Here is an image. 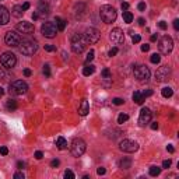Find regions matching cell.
<instances>
[{
    "instance_id": "cell-11",
    "label": "cell",
    "mask_w": 179,
    "mask_h": 179,
    "mask_svg": "<svg viewBox=\"0 0 179 179\" xmlns=\"http://www.w3.org/2000/svg\"><path fill=\"white\" fill-rule=\"evenodd\" d=\"M119 148H120L122 151H125V153H136L137 150H138V144H137L136 141H133V140L125 138V140L120 141Z\"/></svg>"
},
{
    "instance_id": "cell-60",
    "label": "cell",
    "mask_w": 179,
    "mask_h": 179,
    "mask_svg": "<svg viewBox=\"0 0 179 179\" xmlns=\"http://www.w3.org/2000/svg\"><path fill=\"white\" fill-rule=\"evenodd\" d=\"M157 38H158V35H155V34H153V35H151V38H150V39H151V41H153V42H154V41H157Z\"/></svg>"
},
{
    "instance_id": "cell-5",
    "label": "cell",
    "mask_w": 179,
    "mask_h": 179,
    "mask_svg": "<svg viewBox=\"0 0 179 179\" xmlns=\"http://www.w3.org/2000/svg\"><path fill=\"white\" fill-rule=\"evenodd\" d=\"M85 148H87V144L83 138H73L72 146H70V151L74 157H81L85 153Z\"/></svg>"
},
{
    "instance_id": "cell-20",
    "label": "cell",
    "mask_w": 179,
    "mask_h": 179,
    "mask_svg": "<svg viewBox=\"0 0 179 179\" xmlns=\"http://www.w3.org/2000/svg\"><path fill=\"white\" fill-rule=\"evenodd\" d=\"M133 101L136 102L137 105H143V102H144V97H143L141 93L134 91V94H133Z\"/></svg>"
},
{
    "instance_id": "cell-50",
    "label": "cell",
    "mask_w": 179,
    "mask_h": 179,
    "mask_svg": "<svg viewBox=\"0 0 179 179\" xmlns=\"http://www.w3.org/2000/svg\"><path fill=\"white\" fill-rule=\"evenodd\" d=\"M35 158H36V159H42L43 154L41 153V151H36V153H35Z\"/></svg>"
},
{
    "instance_id": "cell-18",
    "label": "cell",
    "mask_w": 179,
    "mask_h": 179,
    "mask_svg": "<svg viewBox=\"0 0 179 179\" xmlns=\"http://www.w3.org/2000/svg\"><path fill=\"white\" fill-rule=\"evenodd\" d=\"M88 112H90V104H88V101L87 99H81L80 106H78V113L81 116H85Z\"/></svg>"
},
{
    "instance_id": "cell-10",
    "label": "cell",
    "mask_w": 179,
    "mask_h": 179,
    "mask_svg": "<svg viewBox=\"0 0 179 179\" xmlns=\"http://www.w3.org/2000/svg\"><path fill=\"white\" fill-rule=\"evenodd\" d=\"M169 77H171V69L168 66H161V67L157 69V72H155V81L164 83V81H168Z\"/></svg>"
},
{
    "instance_id": "cell-43",
    "label": "cell",
    "mask_w": 179,
    "mask_h": 179,
    "mask_svg": "<svg viewBox=\"0 0 179 179\" xmlns=\"http://www.w3.org/2000/svg\"><path fill=\"white\" fill-rule=\"evenodd\" d=\"M158 27H159L161 30H167V22H165V21H159V22H158Z\"/></svg>"
},
{
    "instance_id": "cell-36",
    "label": "cell",
    "mask_w": 179,
    "mask_h": 179,
    "mask_svg": "<svg viewBox=\"0 0 179 179\" xmlns=\"http://www.w3.org/2000/svg\"><path fill=\"white\" fill-rule=\"evenodd\" d=\"M43 74L46 76V77H49L51 76V67L46 64V66H43Z\"/></svg>"
},
{
    "instance_id": "cell-37",
    "label": "cell",
    "mask_w": 179,
    "mask_h": 179,
    "mask_svg": "<svg viewBox=\"0 0 179 179\" xmlns=\"http://www.w3.org/2000/svg\"><path fill=\"white\" fill-rule=\"evenodd\" d=\"M132 41H133V43H138L140 41H141V36H140V35H133Z\"/></svg>"
},
{
    "instance_id": "cell-39",
    "label": "cell",
    "mask_w": 179,
    "mask_h": 179,
    "mask_svg": "<svg viewBox=\"0 0 179 179\" xmlns=\"http://www.w3.org/2000/svg\"><path fill=\"white\" fill-rule=\"evenodd\" d=\"M0 154H1V155H7V154H9L7 147H0Z\"/></svg>"
},
{
    "instance_id": "cell-21",
    "label": "cell",
    "mask_w": 179,
    "mask_h": 179,
    "mask_svg": "<svg viewBox=\"0 0 179 179\" xmlns=\"http://www.w3.org/2000/svg\"><path fill=\"white\" fill-rule=\"evenodd\" d=\"M130 167H132V159L130 158H123L119 162V168H122V169H129Z\"/></svg>"
},
{
    "instance_id": "cell-4",
    "label": "cell",
    "mask_w": 179,
    "mask_h": 179,
    "mask_svg": "<svg viewBox=\"0 0 179 179\" xmlns=\"http://www.w3.org/2000/svg\"><path fill=\"white\" fill-rule=\"evenodd\" d=\"M133 73H134V77H136L140 83H146V81H148V80H150V76H151L150 69H148L147 66H144V64H138V66H136L134 70H133Z\"/></svg>"
},
{
    "instance_id": "cell-30",
    "label": "cell",
    "mask_w": 179,
    "mask_h": 179,
    "mask_svg": "<svg viewBox=\"0 0 179 179\" xmlns=\"http://www.w3.org/2000/svg\"><path fill=\"white\" fill-rule=\"evenodd\" d=\"M150 60H151V63H154V64H158V63H159V60H161V56H159L158 53H154V55H151V57H150Z\"/></svg>"
},
{
    "instance_id": "cell-8",
    "label": "cell",
    "mask_w": 179,
    "mask_h": 179,
    "mask_svg": "<svg viewBox=\"0 0 179 179\" xmlns=\"http://www.w3.org/2000/svg\"><path fill=\"white\" fill-rule=\"evenodd\" d=\"M0 63L3 67H6V69H13L16 63H17V57H16V55L11 52H4L1 56H0Z\"/></svg>"
},
{
    "instance_id": "cell-19",
    "label": "cell",
    "mask_w": 179,
    "mask_h": 179,
    "mask_svg": "<svg viewBox=\"0 0 179 179\" xmlns=\"http://www.w3.org/2000/svg\"><path fill=\"white\" fill-rule=\"evenodd\" d=\"M38 11L42 14V16H48L49 14V6H48V3H43V1H39V4H38ZM38 13V14H39Z\"/></svg>"
},
{
    "instance_id": "cell-9",
    "label": "cell",
    "mask_w": 179,
    "mask_h": 179,
    "mask_svg": "<svg viewBox=\"0 0 179 179\" xmlns=\"http://www.w3.org/2000/svg\"><path fill=\"white\" fill-rule=\"evenodd\" d=\"M41 32H42L43 36H46V38H55L56 34H57V27H56L55 22L46 21V22H43L42 24Z\"/></svg>"
},
{
    "instance_id": "cell-48",
    "label": "cell",
    "mask_w": 179,
    "mask_h": 179,
    "mask_svg": "<svg viewBox=\"0 0 179 179\" xmlns=\"http://www.w3.org/2000/svg\"><path fill=\"white\" fill-rule=\"evenodd\" d=\"M141 51H143V52H148V51H150V45H147V43L141 45Z\"/></svg>"
},
{
    "instance_id": "cell-12",
    "label": "cell",
    "mask_w": 179,
    "mask_h": 179,
    "mask_svg": "<svg viewBox=\"0 0 179 179\" xmlns=\"http://www.w3.org/2000/svg\"><path fill=\"white\" fill-rule=\"evenodd\" d=\"M20 41H21L20 35H18L17 32H14V31H9L7 34H6V36H4V42L7 43L9 46H11V48L18 46Z\"/></svg>"
},
{
    "instance_id": "cell-32",
    "label": "cell",
    "mask_w": 179,
    "mask_h": 179,
    "mask_svg": "<svg viewBox=\"0 0 179 179\" xmlns=\"http://www.w3.org/2000/svg\"><path fill=\"white\" fill-rule=\"evenodd\" d=\"M9 74L6 73V67H0V80H7Z\"/></svg>"
},
{
    "instance_id": "cell-15",
    "label": "cell",
    "mask_w": 179,
    "mask_h": 179,
    "mask_svg": "<svg viewBox=\"0 0 179 179\" xmlns=\"http://www.w3.org/2000/svg\"><path fill=\"white\" fill-rule=\"evenodd\" d=\"M151 111L148 109V108H143L141 111H140V116H138V125L140 126H146L147 123H150V120H151Z\"/></svg>"
},
{
    "instance_id": "cell-41",
    "label": "cell",
    "mask_w": 179,
    "mask_h": 179,
    "mask_svg": "<svg viewBox=\"0 0 179 179\" xmlns=\"http://www.w3.org/2000/svg\"><path fill=\"white\" fill-rule=\"evenodd\" d=\"M141 94H143L144 98H146V97H150V95H153V90H146V91H143Z\"/></svg>"
},
{
    "instance_id": "cell-16",
    "label": "cell",
    "mask_w": 179,
    "mask_h": 179,
    "mask_svg": "<svg viewBox=\"0 0 179 179\" xmlns=\"http://www.w3.org/2000/svg\"><path fill=\"white\" fill-rule=\"evenodd\" d=\"M17 31H20L21 34H32L34 32V25L28 21H22L17 24Z\"/></svg>"
},
{
    "instance_id": "cell-53",
    "label": "cell",
    "mask_w": 179,
    "mask_h": 179,
    "mask_svg": "<svg viewBox=\"0 0 179 179\" xmlns=\"http://www.w3.org/2000/svg\"><path fill=\"white\" fill-rule=\"evenodd\" d=\"M127 9H129V3L123 1V3H122V10H127Z\"/></svg>"
},
{
    "instance_id": "cell-52",
    "label": "cell",
    "mask_w": 179,
    "mask_h": 179,
    "mask_svg": "<svg viewBox=\"0 0 179 179\" xmlns=\"http://www.w3.org/2000/svg\"><path fill=\"white\" fill-rule=\"evenodd\" d=\"M17 167H18L20 169H22L24 167H25V162H22V161H18V162H17Z\"/></svg>"
},
{
    "instance_id": "cell-14",
    "label": "cell",
    "mask_w": 179,
    "mask_h": 179,
    "mask_svg": "<svg viewBox=\"0 0 179 179\" xmlns=\"http://www.w3.org/2000/svg\"><path fill=\"white\" fill-rule=\"evenodd\" d=\"M84 36H85V39L88 41V43H97L98 39H99V36H101V34H99V31H98L97 28L90 27V28L85 30Z\"/></svg>"
},
{
    "instance_id": "cell-59",
    "label": "cell",
    "mask_w": 179,
    "mask_h": 179,
    "mask_svg": "<svg viewBox=\"0 0 179 179\" xmlns=\"http://www.w3.org/2000/svg\"><path fill=\"white\" fill-rule=\"evenodd\" d=\"M144 24H146V21H144V18H138V25H141V27H143Z\"/></svg>"
},
{
    "instance_id": "cell-17",
    "label": "cell",
    "mask_w": 179,
    "mask_h": 179,
    "mask_svg": "<svg viewBox=\"0 0 179 179\" xmlns=\"http://www.w3.org/2000/svg\"><path fill=\"white\" fill-rule=\"evenodd\" d=\"M10 20V13L6 7L0 6V25H6Z\"/></svg>"
},
{
    "instance_id": "cell-3",
    "label": "cell",
    "mask_w": 179,
    "mask_h": 179,
    "mask_svg": "<svg viewBox=\"0 0 179 179\" xmlns=\"http://www.w3.org/2000/svg\"><path fill=\"white\" fill-rule=\"evenodd\" d=\"M99 16H101L102 21L105 22V24H112V22H115L116 17H118V13H116V10L112 6L104 4L99 9Z\"/></svg>"
},
{
    "instance_id": "cell-44",
    "label": "cell",
    "mask_w": 179,
    "mask_h": 179,
    "mask_svg": "<svg viewBox=\"0 0 179 179\" xmlns=\"http://www.w3.org/2000/svg\"><path fill=\"white\" fill-rule=\"evenodd\" d=\"M59 164H60L59 159H53L52 162H51V167H52V168H56V167H59Z\"/></svg>"
},
{
    "instance_id": "cell-1",
    "label": "cell",
    "mask_w": 179,
    "mask_h": 179,
    "mask_svg": "<svg viewBox=\"0 0 179 179\" xmlns=\"http://www.w3.org/2000/svg\"><path fill=\"white\" fill-rule=\"evenodd\" d=\"M72 51L74 53H83L87 49V46H88V41L85 39L84 35H81V34H74L73 36H72Z\"/></svg>"
},
{
    "instance_id": "cell-38",
    "label": "cell",
    "mask_w": 179,
    "mask_h": 179,
    "mask_svg": "<svg viewBox=\"0 0 179 179\" xmlns=\"http://www.w3.org/2000/svg\"><path fill=\"white\" fill-rule=\"evenodd\" d=\"M112 102H113V104H115V105H122V104H123V102H125V101H123V99H122V98H115V99H113V101H112Z\"/></svg>"
},
{
    "instance_id": "cell-49",
    "label": "cell",
    "mask_w": 179,
    "mask_h": 179,
    "mask_svg": "<svg viewBox=\"0 0 179 179\" xmlns=\"http://www.w3.org/2000/svg\"><path fill=\"white\" fill-rule=\"evenodd\" d=\"M105 172H106V169H105V168H102V167H101V168H98V169H97V174H98V175H104Z\"/></svg>"
},
{
    "instance_id": "cell-28",
    "label": "cell",
    "mask_w": 179,
    "mask_h": 179,
    "mask_svg": "<svg viewBox=\"0 0 179 179\" xmlns=\"http://www.w3.org/2000/svg\"><path fill=\"white\" fill-rule=\"evenodd\" d=\"M6 108H7L9 111H14V109L17 108V102H16L14 99H11V98H10V99L6 102Z\"/></svg>"
},
{
    "instance_id": "cell-34",
    "label": "cell",
    "mask_w": 179,
    "mask_h": 179,
    "mask_svg": "<svg viewBox=\"0 0 179 179\" xmlns=\"http://www.w3.org/2000/svg\"><path fill=\"white\" fill-rule=\"evenodd\" d=\"M93 59H94V51H93V49H90V52H88L87 57H85V63H90Z\"/></svg>"
},
{
    "instance_id": "cell-2",
    "label": "cell",
    "mask_w": 179,
    "mask_h": 179,
    "mask_svg": "<svg viewBox=\"0 0 179 179\" xmlns=\"http://www.w3.org/2000/svg\"><path fill=\"white\" fill-rule=\"evenodd\" d=\"M17 48L20 49V52H21L22 55L31 56L34 53H36V51H38V43H36V41H32V39L25 38V39H21V41H20Z\"/></svg>"
},
{
    "instance_id": "cell-35",
    "label": "cell",
    "mask_w": 179,
    "mask_h": 179,
    "mask_svg": "<svg viewBox=\"0 0 179 179\" xmlns=\"http://www.w3.org/2000/svg\"><path fill=\"white\" fill-rule=\"evenodd\" d=\"M64 178L66 179H74V174L70 171V169H67V171L64 172Z\"/></svg>"
},
{
    "instance_id": "cell-31",
    "label": "cell",
    "mask_w": 179,
    "mask_h": 179,
    "mask_svg": "<svg viewBox=\"0 0 179 179\" xmlns=\"http://www.w3.org/2000/svg\"><path fill=\"white\" fill-rule=\"evenodd\" d=\"M127 119H129V115H126V113H120V115L118 116V123H125Z\"/></svg>"
},
{
    "instance_id": "cell-54",
    "label": "cell",
    "mask_w": 179,
    "mask_h": 179,
    "mask_svg": "<svg viewBox=\"0 0 179 179\" xmlns=\"http://www.w3.org/2000/svg\"><path fill=\"white\" fill-rule=\"evenodd\" d=\"M174 28H175L176 31L179 30V20H175V21H174Z\"/></svg>"
},
{
    "instance_id": "cell-6",
    "label": "cell",
    "mask_w": 179,
    "mask_h": 179,
    "mask_svg": "<svg viewBox=\"0 0 179 179\" xmlns=\"http://www.w3.org/2000/svg\"><path fill=\"white\" fill-rule=\"evenodd\" d=\"M158 48H159V52L164 53V55L171 53L172 49H174V41H172V38L168 36V35H164L159 39V42H158Z\"/></svg>"
},
{
    "instance_id": "cell-61",
    "label": "cell",
    "mask_w": 179,
    "mask_h": 179,
    "mask_svg": "<svg viewBox=\"0 0 179 179\" xmlns=\"http://www.w3.org/2000/svg\"><path fill=\"white\" fill-rule=\"evenodd\" d=\"M4 94V90H3V88H1V87H0V97H1V95Z\"/></svg>"
},
{
    "instance_id": "cell-23",
    "label": "cell",
    "mask_w": 179,
    "mask_h": 179,
    "mask_svg": "<svg viewBox=\"0 0 179 179\" xmlns=\"http://www.w3.org/2000/svg\"><path fill=\"white\" fill-rule=\"evenodd\" d=\"M56 146L59 150H64V148H67V141H66V138L64 137H57V140H56Z\"/></svg>"
},
{
    "instance_id": "cell-13",
    "label": "cell",
    "mask_w": 179,
    "mask_h": 179,
    "mask_svg": "<svg viewBox=\"0 0 179 179\" xmlns=\"http://www.w3.org/2000/svg\"><path fill=\"white\" fill-rule=\"evenodd\" d=\"M109 39L113 43H116V45H120L125 41V34H123V31L120 28H113L112 31L109 32Z\"/></svg>"
},
{
    "instance_id": "cell-42",
    "label": "cell",
    "mask_w": 179,
    "mask_h": 179,
    "mask_svg": "<svg viewBox=\"0 0 179 179\" xmlns=\"http://www.w3.org/2000/svg\"><path fill=\"white\" fill-rule=\"evenodd\" d=\"M162 167H164V168H167V169H168L169 167H171V159H165V161L162 162Z\"/></svg>"
},
{
    "instance_id": "cell-47",
    "label": "cell",
    "mask_w": 179,
    "mask_h": 179,
    "mask_svg": "<svg viewBox=\"0 0 179 179\" xmlns=\"http://www.w3.org/2000/svg\"><path fill=\"white\" fill-rule=\"evenodd\" d=\"M45 51H48V52H53V51H55V46H52V45H45Z\"/></svg>"
},
{
    "instance_id": "cell-24",
    "label": "cell",
    "mask_w": 179,
    "mask_h": 179,
    "mask_svg": "<svg viewBox=\"0 0 179 179\" xmlns=\"http://www.w3.org/2000/svg\"><path fill=\"white\" fill-rule=\"evenodd\" d=\"M56 27H57V31H64L66 28V21L60 17H56Z\"/></svg>"
},
{
    "instance_id": "cell-25",
    "label": "cell",
    "mask_w": 179,
    "mask_h": 179,
    "mask_svg": "<svg viewBox=\"0 0 179 179\" xmlns=\"http://www.w3.org/2000/svg\"><path fill=\"white\" fill-rule=\"evenodd\" d=\"M161 94H162V97H165V98H171L172 94H174V91H172L171 87H164L162 91H161Z\"/></svg>"
},
{
    "instance_id": "cell-7",
    "label": "cell",
    "mask_w": 179,
    "mask_h": 179,
    "mask_svg": "<svg viewBox=\"0 0 179 179\" xmlns=\"http://www.w3.org/2000/svg\"><path fill=\"white\" fill-rule=\"evenodd\" d=\"M28 91V85L22 80H16L10 83V93L14 95H22Z\"/></svg>"
},
{
    "instance_id": "cell-57",
    "label": "cell",
    "mask_w": 179,
    "mask_h": 179,
    "mask_svg": "<svg viewBox=\"0 0 179 179\" xmlns=\"http://www.w3.org/2000/svg\"><path fill=\"white\" fill-rule=\"evenodd\" d=\"M167 150H168V153H174V151H175V148H174V146H171V144H169L168 147H167Z\"/></svg>"
},
{
    "instance_id": "cell-29",
    "label": "cell",
    "mask_w": 179,
    "mask_h": 179,
    "mask_svg": "<svg viewBox=\"0 0 179 179\" xmlns=\"http://www.w3.org/2000/svg\"><path fill=\"white\" fill-rule=\"evenodd\" d=\"M159 172H161V168H158V167H151L150 168V175L151 176H158Z\"/></svg>"
},
{
    "instance_id": "cell-26",
    "label": "cell",
    "mask_w": 179,
    "mask_h": 179,
    "mask_svg": "<svg viewBox=\"0 0 179 179\" xmlns=\"http://www.w3.org/2000/svg\"><path fill=\"white\" fill-rule=\"evenodd\" d=\"M94 72H95V66H93V64L85 66L84 69H83V74H84V76H91Z\"/></svg>"
},
{
    "instance_id": "cell-46",
    "label": "cell",
    "mask_w": 179,
    "mask_h": 179,
    "mask_svg": "<svg viewBox=\"0 0 179 179\" xmlns=\"http://www.w3.org/2000/svg\"><path fill=\"white\" fill-rule=\"evenodd\" d=\"M137 7H138V10H140V11H144V10H146V3H143V1H141V3H138V6H137Z\"/></svg>"
},
{
    "instance_id": "cell-51",
    "label": "cell",
    "mask_w": 179,
    "mask_h": 179,
    "mask_svg": "<svg viewBox=\"0 0 179 179\" xmlns=\"http://www.w3.org/2000/svg\"><path fill=\"white\" fill-rule=\"evenodd\" d=\"M21 7H22V10H24V11H25V10H28V9H30V3H28V1H25V3L22 4Z\"/></svg>"
},
{
    "instance_id": "cell-40",
    "label": "cell",
    "mask_w": 179,
    "mask_h": 179,
    "mask_svg": "<svg viewBox=\"0 0 179 179\" xmlns=\"http://www.w3.org/2000/svg\"><path fill=\"white\" fill-rule=\"evenodd\" d=\"M118 52H119V51H118V48H112V49L109 51V53H108V55H109V56L112 57V56H115V55H116Z\"/></svg>"
},
{
    "instance_id": "cell-58",
    "label": "cell",
    "mask_w": 179,
    "mask_h": 179,
    "mask_svg": "<svg viewBox=\"0 0 179 179\" xmlns=\"http://www.w3.org/2000/svg\"><path fill=\"white\" fill-rule=\"evenodd\" d=\"M38 18H39V14H38V13H34V14H32V20H38Z\"/></svg>"
},
{
    "instance_id": "cell-33",
    "label": "cell",
    "mask_w": 179,
    "mask_h": 179,
    "mask_svg": "<svg viewBox=\"0 0 179 179\" xmlns=\"http://www.w3.org/2000/svg\"><path fill=\"white\" fill-rule=\"evenodd\" d=\"M101 74H102V77H104L105 80H109V78H112V76H111V72H109V69H104V70L101 72Z\"/></svg>"
},
{
    "instance_id": "cell-56",
    "label": "cell",
    "mask_w": 179,
    "mask_h": 179,
    "mask_svg": "<svg viewBox=\"0 0 179 179\" xmlns=\"http://www.w3.org/2000/svg\"><path fill=\"white\" fill-rule=\"evenodd\" d=\"M151 129H153V130H157V129H158V123H157V122L151 123Z\"/></svg>"
},
{
    "instance_id": "cell-22",
    "label": "cell",
    "mask_w": 179,
    "mask_h": 179,
    "mask_svg": "<svg viewBox=\"0 0 179 179\" xmlns=\"http://www.w3.org/2000/svg\"><path fill=\"white\" fill-rule=\"evenodd\" d=\"M11 14H13L14 17L20 18V17H22V14H24V10H22L21 6H14V7H13V11H11Z\"/></svg>"
},
{
    "instance_id": "cell-27",
    "label": "cell",
    "mask_w": 179,
    "mask_h": 179,
    "mask_svg": "<svg viewBox=\"0 0 179 179\" xmlns=\"http://www.w3.org/2000/svg\"><path fill=\"white\" fill-rule=\"evenodd\" d=\"M123 20H125L126 24H130L133 21V14L130 11H123Z\"/></svg>"
},
{
    "instance_id": "cell-55",
    "label": "cell",
    "mask_w": 179,
    "mask_h": 179,
    "mask_svg": "<svg viewBox=\"0 0 179 179\" xmlns=\"http://www.w3.org/2000/svg\"><path fill=\"white\" fill-rule=\"evenodd\" d=\"M24 76L30 77V76H31V70H30V69H25V70H24Z\"/></svg>"
},
{
    "instance_id": "cell-45",
    "label": "cell",
    "mask_w": 179,
    "mask_h": 179,
    "mask_svg": "<svg viewBox=\"0 0 179 179\" xmlns=\"http://www.w3.org/2000/svg\"><path fill=\"white\" fill-rule=\"evenodd\" d=\"M14 179H24V174H22V172H17V174H14Z\"/></svg>"
}]
</instances>
